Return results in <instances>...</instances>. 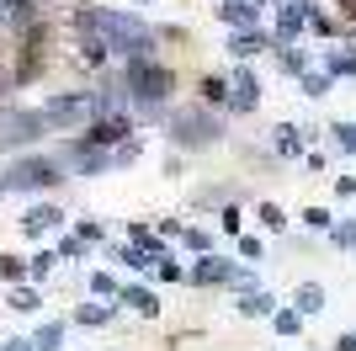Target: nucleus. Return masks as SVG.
I'll list each match as a JSON object with an SVG mask.
<instances>
[{"instance_id":"1","label":"nucleus","mask_w":356,"mask_h":351,"mask_svg":"<svg viewBox=\"0 0 356 351\" xmlns=\"http://www.w3.org/2000/svg\"><path fill=\"white\" fill-rule=\"evenodd\" d=\"M80 27L96 32L112 54H128V64H134V58H149V48H154V32H149L138 16H122V11H80Z\"/></svg>"},{"instance_id":"2","label":"nucleus","mask_w":356,"mask_h":351,"mask_svg":"<svg viewBox=\"0 0 356 351\" xmlns=\"http://www.w3.org/2000/svg\"><path fill=\"white\" fill-rule=\"evenodd\" d=\"M170 91H176V75L165 70V64H154V58H134V64H128V96H134L144 112H160V107L170 102Z\"/></svg>"},{"instance_id":"3","label":"nucleus","mask_w":356,"mask_h":351,"mask_svg":"<svg viewBox=\"0 0 356 351\" xmlns=\"http://www.w3.org/2000/svg\"><path fill=\"white\" fill-rule=\"evenodd\" d=\"M170 139L181 149H208L223 139V123L213 112H202V107H186V112H170Z\"/></svg>"},{"instance_id":"4","label":"nucleus","mask_w":356,"mask_h":351,"mask_svg":"<svg viewBox=\"0 0 356 351\" xmlns=\"http://www.w3.org/2000/svg\"><path fill=\"white\" fill-rule=\"evenodd\" d=\"M43 128H80L90 117V96L80 91V96H54V102H43Z\"/></svg>"},{"instance_id":"5","label":"nucleus","mask_w":356,"mask_h":351,"mask_svg":"<svg viewBox=\"0 0 356 351\" xmlns=\"http://www.w3.org/2000/svg\"><path fill=\"white\" fill-rule=\"evenodd\" d=\"M43 64H48V27H27V38H22V58H16L11 80H38Z\"/></svg>"},{"instance_id":"6","label":"nucleus","mask_w":356,"mask_h":351,"mask_svg":"<svg viewBox=\"0 0 356 351\" xmlns=\"http://www.w3.org/2000/svg\"><path fill=\"white\" fill-rule=\"evenodd\" d=\"M38 133H43V117H38V112H11V107L0 112V144H6V149L32 144Z\"/></svg>"},{"instance_id":"7","label":"nucleus","mask_w":356,"mask_h":351,"mask_svg":"<svg viewBox=\"0 0 356 351\" xmlns=\"http://www.w3.org/2000/svg\"><path fill=\"white\" fill-rule=\"evenodd\" d=\"M54 181H64L54 160H16L11 176H6V187H22V192H32V187H54Z\"/></svg>"},{"instance_id":"8","label":"nucleus","mask_w":356,"mask_h":351,"mask_svg":"<svg viewBox=\"0 0 356 351\" xmlns=\"http://www.w3.org/2000/svg\"><path fill=\"white\" fill-rule=\"evenodd\" d=\"M192 277L202 282V288H208V282H239L245 272H239L234 261H218V256H208V261H197V272H192Z\"/></svg>"},{"instance_id":"9","label":"nucleus","mask_w":356,"mask_h":351,"mask_svg":"<svg viewBox=\"0 0 356 351\" xmlns=\"http://www.w3.org/2000/svg\"><path fill=\"white\" fill-rule=\"evenodd\" d=\"M218 16H223L234 32H250V27H255V16H261V6H250V0H223Z\"/></svg>"},{"instance_id":"10","label":"nucleus","mask_w":356,"mask_h":351,"mask_svg":"<svg viewBox=\"0 0 356 351\" xmlns=\"http://www.w3.org/2000/svg\"><path fill=\"white\" fill-rule=\"evenodd\" d=\"M303 27H309V11H303V0H287L282 16H277V38H282V43H293Z\"/></svg>"},{"instance_id":"11","label":"nucleus","mask_w":356,"mask_h":351,"mask_svg":"<svg viewBox=\"0 0 356 351\" xmlns=\"http://www.w3.org/2000/svg\"><path fill=\"white\" fill-rule=\"evenodd\" d=\"M229 102H234L239 112H250V107L261 102V86H255V75H250V70H239L234 80H229Z\"/></svg>"},{"instance_id":"12","label":"nucleus","mask_w":356,"mask_h":351,"mask_svg":"<svg viewBox=\"0 0 356 351\" xmlns=\"http://www.w3.org/2000/svg\"><path fill=\"white\" fill-rule=\"evenodd\" d=\"M86 139H90V144H118V139H128V117H102Z\"/></svg>"},{"instance_id":"13","label":"nucleus","mask_w":356,"mask_h":351,"mask_svg":"<svg viewBox=\"0 0 356 351\" xmlns=\"http://www.w3.org/2000/svg\"><path fill=\"white\" fill-rule=\"evenodd\" d=\"M59 224H64L59 208H32L27 219H22V229H27V234H48V229H59Z\"/></svg>"},{"instance_id":"14","label":"nucleus","mask_w":356,"mask_h":351,"mask_svg":"<svg viewBox=\"0 0 356 351\" xmlns=\"http://www.w3.org/2000/svg\"><path fill=\"white\" fill-rule=\"evenodd\" d=\"M261 48H266V38H261V32H234V38H229V54L234 58H250V54H261Z\"/></svg>"},{"instance_id":"15","label":"nucleus","mask_w":356,"mask_h":351,"mask_svg":"<svg viewBox=\"0 0 356 351\" xmlns=\"http://www.w3.org/2000/svg\"><path fill=\"white\" fill-rule=\"evenodd\" d=\"M293 304H298V314H319V309H325V288H319V282H303Z\"/></svg>"},{"instance_id":"16","label":"nucleus","mask_w":356,"mask_h":351,"mask_svg":"<svg viewBox=\"0 0 356 351\" xmlns=\"http://www.w3.org/2000/svg\"><path fill=\"white\" fill-rule=\"evenodd\" d=\"M271 309H277V298H271V292H245V298H239V314H271Z\"/></svg>"},{"instance_id":"17","label":"nucleus","mask_w":356,"mask_h":351,"mask_svg":"<svg viewBox=\"0 0 356 351\" xmlns=\"http://www.w3.org/2000/svg\"><path fill=\"white\" fill-rule=\"evenodd\" d=\"M122 304H128V309H138V314H154V309H160L149 288H128V292H122Z\"/></svg>"},{"instance_id":"18","label":"nucleus","mask_w":356,"mask_h":351,"mask_svg":"<svg viewBox=\"0 0 356 351\" xmlns=\"http://www.w3.org/2000/svg\"><path fill=\"white\" fill-rule=\"evenodd\" d=\"M202 102H229V80H218V75H208V80H202Z\"/></svg>"},{"instance_id":"19","label":"nucleus","mask_w":356,"mask_h":351,"mask_svg":"<svg viewBox=\"0 0 356 351\" xmlns=\"http://www.w3.org/2000/svg\"><path fill=\"white\" fill-rule=\"evenodd\" d=\"M255 219L266 224V229H287V213H282L277 203H261V208H255Z\"/></svg>"},{"instance_id":"20","label":"nucleus","mask_w":356,"mask_h":351,"mask_svg":"<svg viewBox=\"0 0 356 351\" xmlns=\"http://www.w3.org/2000/svg\"><path fill=\"white\" fill-rule=\"evenodd\" d=\"M80 325H106L112 320V309H102V304H80V314H74Z\"/></svg>"},{"instance_id":"21","label":"nucleus","mask_w":356,"mask_h":351,"mask_svg":"<svg viewBox=\"0 0 356 351\" xmlns=\"http://www.w3.org/2000/svg\"><path fill=\"white\" fill-rule=\"evenodd\" d=\"M298 325H303V314H298V309H282V314H277V336H298Z\"/></svg>"},{"instance_id":"22","label":"nucleus","mask_w":356,"mask_h":351,"mask_svg":"<svg viewBox=\"0 0 356 351\" xmlns=\"http://www.w3.org/2000/svg\"><path fill=\"white\" fill-rule=\"evenodd\" d=\"M277 149H282V155H298V149H303L298 128H277Z\"/></svg>"},{"instance_id":"23","label":"nucleus","mask_w":356,"mask_h":351,"mask_svg":"<svg viewBox=\"0 0 356 351\" xmlns=\"http://www.w3.org/2000/svg\"><path fill=\"white\" fill-rule=\"evenodd\" d=\"M11 309H22V314H32V309H38V292H32V288H16V292H11Z\"/></svg>"},{"instance_id":"24","label":"nucleus","mask_w":356,"mask_h":351,"mask_svg":"<svg viewBox=\"0 0 356 351\" xmlns=\"http://www.w3.org/2000/svg\"><path fill=\"white\" fill-rule=\"evenodd\" d=\"M335 144L351 155V149H356V123H335Z\"/></svg>"},{"instance_id":"25","label":"nucleus","mask_w":356,"mask_h":351,"mask_svg":"<svg viewBox=\"0 0 356 351\" xmlns=\"http://www.w3.org/2000/svg\"><path fill=\"white\" fill-rule=\"evenodd\" d=\"M330 75H356V58L351 54H330Z\"/></svg>"},{"instance_id":"26","label":"nucleus","mask_w":356,"mask_h":351,"mask_svg":"<svg viewBox=\"0 0 356 351\" xmlns=\"http://www.w3.org/2000/svg\"><path fill=\"white\" fill-rule=\"evenodd\" d=\"M335 245H341V250H351V245H356V219H346L341 229H335Z\"/></svg>"},{"instance_id":"27","label":"nucleus","mask_w":356,"mask_h":351,"mask_svg":"<svg viewBox=\"0 0 356 351\" xmlns=\"http://www.w3.org/2000/svg\"><path fill=\"white\" fill-rule=\"evenodd\" d=\"M59 336H64V325H43V330H38V341H32V346H59Z\"/></svg>"},{"instance_id":"28","label":"nucleus","mask_w":356,"mask_h":351,"mask_svg":"<svg viewBox=\"0 0 356 351\" xmlns=\"http://www.w3.org/2000/svg\"><path fill=\"white\" fill-rule=\"evenodd\" d=\"M325 91H330L325 75H303V96H325Z\"/></svg>"},{"instance_id":"29","label":"nucleus","mask_w":356,"mask_h":351,"mask_svg":"<svg viewBox=\"0 0 356 351\" xmlns=\"http://www.w3.org/2000/svg\"><path fill=\"white\" fill-rule=\"evenodd\" d=\"M239 256H245V261H261V240H255V234H245V240H239Z\"/></svg>"},{"instance_id":"30","label":"nucleus","mask_w":356,"mask_h":351,"mask_svg":"<svg viewBox=\"0 0 356 351\" xmlns=\"http://www.w3.org/2000/svg\"><path fill=\"white\" fill-rule=\"evenodd\" d=\"M54 261H59V256H48V250H43V256H32V277H48V272H54Z\"/></svg>"},{"instance_id":"31","label":"nucleus","mask_w":356,"mask_h":351,"mask_svg":"<svg viewBox=\"0 0 356 351\" xmlns=\"http://www.w3.org/2000/svg\"><path fill=\"white\" fill-rule=\"evenodd\" d=\"M303 224H309V229H330V213H325V208H309V213H303Z\"/></svg>"},{"instance_id":"32","label":"nucleus","mask_w":356,"mask_h":351,"mask_svg":"<svg viewBox=\"0 0 356 351\" xmlns=\"http://www.w3.org/2000/svg\"><path fill=\"white\" fill-rule=\"evenodd\" d=\"M90 288H96V292H118V282L106 277V272H96V277H90Z\"/></svg>"},{"instance_id":"33","label":"nucleus","mask_w":356,"mask_h":351,"mask_svg":"<svg viewBox=\"0 0 356 351\" xmlns=\"http://www.w3.org/2000/svg\"><path fill=\"white\" fill-rule=\"evenodd\" d=\"M6 91H11V70H6V64H0V96H6Z\"/></svg>"},{"instance_id":"34","label":"nucleus","mask_w":356,"mask_h":351,"mask_svg":"<svg viewBox=\"0 0 356 351\" xmlns=\"http://www.w3.org/2000/svg\"><path fill=\"white\" fill-rule=\"evenodd\" d=\"M335 351H356V336H341V341H335Z\"/></svg>"},{"instance_id":"35","label":"nucleus","mask_w":356,"mask_h":351,"mask_svg":"<svg viewBox=\"0 0 356 351\" xmlns=\"http://www.w3.org/2000/svg\"><path fill=\"white\" fill-rule=\"evenodd\" d=\"M6 351H32V341H6Z\"/></svg>"},{"instance_id":"36","label":"nucleus","mask_w":356,"mask_h":351,"mask_svg":"<svg viewBox=\"0 0 356 351\" xmlns=\"http://www.w3.org/2000/svg\"><path fill=\"white\" fill-rule=\"evenodd\" d=\"M0 192H6V181H0Z\"/></svg>"},{"instance_id":"37","label":"nucleus","mask_w":356,"mask_h":351,"mask_svg":"<svg viewBox=\"0 0 356 351\" xmlns=\"http://www.w3.org/2000/svg\"><path fill=\"white\" fill-rule=\"evenodd\" d=\"M255 6H261V0H255Z\"/></svg>"}]
</instances>
